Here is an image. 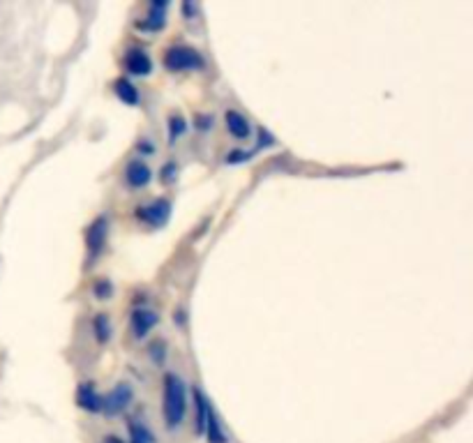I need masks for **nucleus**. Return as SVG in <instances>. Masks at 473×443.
I'll list each match as a JSON object with an SVG mask.
<instances>
[{
  "label": "nucleus",
  "mask_w": 473,
  "mask_h": 443,
  "mask_svg": "<svg viewBox=\"0 0 473 443\" xmlns=\"http://www.w3.org/2000/svg\"><path fill=\"white\" fill-rule=\"evenodd\" d=\"M162 413H164V422L169 429L180 427V422L185 420L187 413V390L180 377L176 374H166L164 377V404H162Z\"/></svg>",
  "instance_id": "obj_1"
},
{
  "label": "nucleus",
  "mask_w": 473,
  "mask_h": 443,
  "mask_svg": "<svg viewBox=\"0 0 473 443\" xmlns=\"http://www.w3.org/2000/svg\"><path fill=\"white\" fill-rule=\"evenodd\" d=\"M164 65L171 72H187V70H201L203 56L192 46H171L164 54Z\"/></svg>",
  "instance_id": "obj_2"
},
{
  "label": "nucleus",
  "mask_w": 473,
  "mask_h": 443,
  "mask_svg": "<svg viewBox=\"0 0 473 443\" xmlns=\"http://www.w3.org/2000/svg\"><path fill=\"white\" fill-rule=\"evenodd\" d=\"M132 399H134V390L130 383H118L109 395L102 397V413L104 416H118V413H123L132 404Z\"/></svg>",
  "instance_id": "obj_3"
},
{
  "label": "nucleus",
  "mask_w": 473,
  "mask_h": 443,
  "mask_svg": "<svg viewBox=\"0 0 473 443\" xmlns=\"http://www.w3.org/2000/svg\"><path fill=\"white\" fill-rule=\"evenodd\" d=\"M136 218L141 222L151 224V226H164L171 218V201L169 199H157L153 203L143 205V208L136 210Z\"/></svg>",
  "instance_id": "obj_4"
},
{
  "label": "nucleus",
  "mask_w": 473,
  "mask_h": 443,
  "mask_svg": "<svg viewBox=\"0 0 473 443\" xmlns=\"http://www.w3.org/2000/svg\"><path fill=\"white\" fill-rule=\"evenodd\" d=\"M106 229H109V220H106V218H97L91 226H88V231H86V248H88V254H91V259H95L97 254L104 250Z\"/></svg>",
  "instance_id": "obj_5"
},
{
  "label": "nucleus",
  "mask_w": 473,
  "mask_h": 443,
  "mask_svg": "<svg viewBox=\"0 0 473 443\" xmlns=\"http://www.w3.org/2000/svg\"><path fill=\"white\" fill-rule=\"evenodd\" d=\"M125 70L132 76H148L153 72V61L143 49H130L125 56Z\"/></svg>",
  "instance_id": "obj_6"
},
{
  "label": "nucleus",
  "mask_w": 473,
  "mask_h": 443,
  "mask_svg": "<svg viewBox=\"0 0 473 443\" xmlns=\"http://www.w3.org/2000/svg\"><path fill=\"white\" fill-rule=\"evenodd\" d=\"M151 178H153V171H151V166H148L146 162L132 160L130 164H127L125 180H127V185L132 187V190H141V187H146L148 183H151Z\"/></svg>",
  "instance_id": "obj_7"
},
{
  "label": "nucleus",
  "mask_w": 473,
  "mask_h": 443,
  "mask_svg": "<svg viewBox=\"0 0 473 443\" xmlns=\"http://www.w3.org/2000/svg\"><path fill=\"white\" fill-rule=\"evenodd\" d=\"M224 123H226V130H229V134L233 136V139L245 141V139H250V136H252V125H250V121L240 111L229 109V111H226V116H224Z\"/></svg>",
  "instance_id": "obj_8"
},
{
  "label": "nucleus",
  "mask_w": 473,
  "mask_h": 443,
  "mask_svg": "<svg viewBox=\"0 0 473 443\" xmlns=\"http://www.w3.org/2000/svg\"><path fill=\"white\" fill-rule=\"evenodd\" d=\"M76 404L88 413H102V395L93 383H81L76 390Z\"/></svg>",
  "instance_id": "obj_9"
},
{
  "label": "nucleus",
  "mask_w": 473,
  "mask_h": 443,
  "mask_svg": "<svg viewBox=\"0 0 473 443\" xmlns=\"http://www.w3.org/2000/svg\"><path fill=\"white\" fill-rule=\"evenodd\" d=\"M157 323V314L151 310H136L132 314V332L134 337H146L148 332L155 328Z\"/></svg>",
  "instance_id": "obj_10"
},
{
  "label": "nucleus",
  "mask_w": 473,
  "mask_h": 443,
  "mask_svg": "<svg viewBox=\"0 0 473 443\" xmlns=\"http://www.w3.org/2000/svg\"><path fill=\"white\" fill-rule=\"evenodd\" d=\"M203 434L208 437L210 443H229V434H226L222 420H220L218 413L213 411V407L208 411V420H205V432H203Z\"/></svg>",
  "instance_id": "obj_11"
},
{
  "label": "nucleus",
  "mask_w": 473,
  "mask_h": 443,
  "mask_svg": "<svg viewBox=\"0 0 473 443\" xmlns=\"http://www.w3.org/2000/svg\"><path fill=\"white\" fill-rule=\"evenodd\" d=\"M116 95L118 100H123L125 104H136L139 102V91L130 78H118L116 81Z\"/></svg>",
  "instance_id": "obj_12"
},
{
  "label": "nucleus",
  "mask_w": 473,
  "mask_h": 443,
  "mask_svg": "<svg viewBox=\"0 0 473 443\" xmlns=\"http://www.w3.org/2000/svg\"><path fill=\"white\" fill-rule=\"evenodd\" d=\"M130 441L132 443H155V434L148 429L146 422L130 420Z\"/></svg>",
  "instance_id": "obj_13"
},
{
  "label": "nucleus",
  "mask_w": 473,
  "mask_h": 443,
  "mask_svg": "<svg viewBox=\"0 0 473 443\" xmlns=\"http://www.w3.org/2000/svg\"><path fill=\"white\" fill-rule=\"evenodd\" d=\"M166 3H153L151 5V14H148V21L139 24V28H153V31H157V28L164 26V12H166Z\"/></svg>",
  "instance_id": "obj_14"
},
{
  "label": "nucleus",
  "mask_w": 473,
  "mask_h": 443,
  "mask_svg": "<svg viewBox=\"0 0 473 443\" xmlns=\"http://www.w3.org/2000/svg\"><path fill=\"white\" fill-rule=\"evenodd\" d=\"M185 132H187L185 118H183V116H171V118H169V141L176 143Z\"/></svg>",
  "instance_id": "obj_15"
},
{
  "label": "nucleus",
  "mask_w": 473,
  "mask_h": 443,
  "mask_svg": "<svg viewBox=\"0 0 473 443\" xmlns=\"http://www.w3.org/2000/svg\"><path fill=\"white\" fill-rule=\"evenodd\" d=\"M95 332H97V340H100V342H109V337H111V323H109V319L104 317V314H100V317L95 319Z\"/></svg>",
  "instance_id": "obj_16"
},
{
  "label": "nucleus",
  "mask_w": 473,
  "mask_h": 443,
  "mask_svg": "<svg viewBox=\"0 0 473 443\" xmlns=\"http://www.w3.org/2000/svg\"><path fill=\"white\" fill-rule=\"evenodd\" d=\"M109 293H111V282L97 284V295H100V298H109Z\"/></svg>",
  "instance_id": "obj_17"
},
{
  "label": "nucleus",
  "mask_w": 473,
  "mask_h": 443,
  "mask_svg": "<svg viewBox=\"0 0 473 443\" xmlns=\"http://www.w3.org/2000/svg\"><path fill=\"white\" fill-rule=\"evenodd\" d=\"M141 148H143V153H153V146H151V143H148V141L139 143V151H141Z\"/></svg>",
  "instance_id": "obj_18"
},
{
  "label": "nucleus",
  "mask_w": 473,
  "mask_h": 443,
  "mask_svg": "<svg viewBox=\"0 0 473 443\" xmlns=\"http://www.w3.org/2000/svg\"><path fill=\"white\" fill-rule=\"evenodd\" d=\"M102 443H123V439H118V437H106Z\"/></svg>",
  "instance_id": "obj_19"
}]
</instances>
